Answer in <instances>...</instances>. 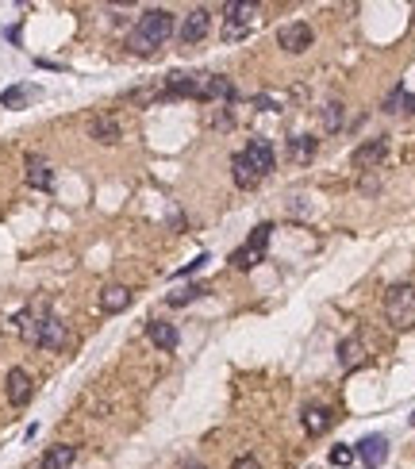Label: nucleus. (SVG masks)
Masks as SVG:
<instances>
[{
    "mask_svg": "<svg viewBox=\"0 0 415 469\" xmlns=\"http://www.w3.org/2000/svg\"><path fill=\"white\" fill-rule=\"evenodd\" d=\"M173 31H177L173 12H166V8H150V12H143V16H139V23L131 27L127 46L135 54H154L162 43L173 39Z\"/></svg>",
    "mask_w": 415,
    "mask_h": 469,
    "instance_id": "f257e3e1",
    "label": "nucleus"
},
{
    "mask_svg": "<svg viewBox=\"0 0 415 469\" xmlns=\"http://www.w3.org/2000/svg\"><path fill=\"white\" fill-rule=\"evenodd\" d=\"M384 320L396 331H411L415 327V285H392L384 293Z\"/></svg>",
    "mask_w": 415,
    "mask_h": 469,
    "instance_id": "f03ea898",
    "label": "nucleus"
},
{
    "mask_svg": "<svg viewBox=\"0 0 415 469\" xmlns=\"http://www.w3.org/2000/svg\"><path fill=\"white\" fill-rule=\"evenodd\" d=\"M269 234H273V223H258V227L247 234V242H242L239 250H231V269H239V274H250L258 262H266Z\"/></svg>",
    "mask_w": 415,
    "mask_h": 469,
    "instance_id": "7ed1b4c3",
    "label": "nucleus"
},
{
    "mask_svg": "<svg viewBox=\"0 0 415 469\" xmlns=\"http://www.w3.org/2000/svg\"><path fill=\"white\" fill-rule=\"evenodd\" d=\"M162 97L204 100V73H173V77H166V92H162Z\"/></svg>",
    "mask_w": 415,
    "mask_h": 469,
    "instance_id": "20e7f679",
    "label": "nucleus"
},
{
    "mask_svg": "<svg viewBox=\"0 0 415 469\" xmlns=\"http://www.w3.org/2000/svg\"><path fill=\"white\" fill-rule=\"evenodd\" d=\"M311 39H316V31H311V23H304V20H292L277 31V46L289 54H304L311 46Z\"/></svg>",
    "mask_w": 415,
    "mask_h": 469,
    "instance_id": "39448f33",
    "label": "nucleus"
},
{
    "mask_svg": "<svg viewBox=\"0 0 415 469\" xmlns=\"http://www.w3.org/2000/svg\"><path fill=\"white\" fill-rule=\"evenodd\" d=\"M4 392H8V404H16V408L31 404V397H35L31 373L20 370V365H12V370H8V377H4Z\"/></svg>",
    "mask_w": 415,
    "mask_h": 469,
    "instance_id": "423d86ee",
    "label": "nucleus"
},
{
    "mask_svg": "<svg viewBox=\"0 0 415 469\" xmlns=\"http://www.w3.org/2000/svg\"><path fill=\"white\" fill-rule=\"evenodd\" d=\"M254 16H258V4H227V23H223V43H235L250 31Z\"/></svg>",
    "mask_w": 415,
    "mask_h": 469,
    "instance_id": "0eeeda50",
    "label": "nucleus"
},
{
    "mask_svg": "<svg viewBox=\"0 0 415 469\" xmlns=\"http://www.w3.org/2000/svg\"><path fill=\"white\" fill-rule=\"evenodd\" d=\"M208 31H212V12L208 8H193V12L181 20V27H177V35H181V43H204Z\"/></svg>",
    "mask_w": 415,
    "mask_h": 469,
    "instance_id": "6e6552de",
    "label": "nucleus"
},
{
    "mask_svg": "<svg viewBox=\"0 0 415 469\" xmlns=\"http://www.w3.org/2000/svg\"><path fill=\"white\" fill-rule=\"evenodd\" d=\"M242 154H247V162L258 170V177H269L273 166H277V154H273V143H269V139H250V143L242 146Z\"/></svg>",
    "mask_w": 415,
    "mask_h": 469,
    "instance_id": "1a4fd4ad",
    "label": "nucleus"
},
{
    "mask_svg": "<svg viewBox=\"0 0 415 469\" xmlns=\"http://www.w3.org/2000/svg\"><path fill=\"white\" fill-rule=\"evenodd\" d=\"M70 343V331H65V323L58 316H39V343L43 350H62V346Z\"/></svg>",
    "mask_w": 415,
    "mask_h": 469,
    "instance_id": "9d476101",
    "label": "nucleus"
},
{
    "mask_svg": "<svg viewBox=\"0 0 415 469\" xmlns=\"http://www.w3.org/2000/svg\"><path fill=\"white\" fill-rule=\"evenodd\" d=\"M354 454L362 458L365 469H377V465H384V458H389V438L384 435H365L362 443L354 446Z\"/></svg>",
    "mask_w": 415,
    "mask_h": 469,
    "instance_id": "9b49d317",
    "label": "nucleus"
},
{
    "mask_svg": "<svg viewBox=\"0 0 415 469\" xmlns=\"http://www.w3.org/2000/svg\"><path fill=\"white\" fill-rule=\"evenodd\" d=\"M389 158V139H370L354 150V170H377Z\"/></svg>",
    "mask_w": 415,
    "mask_h": 469,
    "instance_id": "f8f14e48",
    "label": "nucleus"
},
{
    "mask_svg": "<svg viewBox=\"0 0 415 469\" xmlns=\"http://www.w3.org/2000/svg\"><path fill=\"white\" fill-rule=\"evenodd\" d=\"M119 135H124V127H119L116 116H92L89 119V139L92 143L112 146V143H119Z\"/></svg>",
    "mask_w": 415,
    "mask_h": 469,
    "instance_id": "ddd939ff",
    "label": "nucleus"
},
{
    "mask_svg": "<svg viewBox=\"0 0 415 469\" xmlns=\"http://www.w3.org/2000/svg\"><path fill=\"white\" fill-rule=\"evenodd\" d=\"M146 339L154 343L158 350L173 354V350H177V343H181V335H177V327H173V323H166V320H150V323H146Z\"/></svg>",
    "mask_w": 415,
    "mask_h": 469,
    "instance_id": "4468645a",
    "label": "nucleus"
},
{
    "mask_svg": "<svg viewBox=\"0 0 415 469\" xmlns=\"http://www.w3.org/2000/svg\"><path fill=\"white\" fill-rule=\"evenodd\" d=\"M27 185H31V189L50 193V185H54V170H50V162H46V158L27 154Z\"/></svg>",
    "mask_w": 415,
    "mask_h": 469,
    "instance_id": "2eb2a0df",
    "label": "nucleus"
},
{
    "mask_svg": "<svg viewBox=\"0 0 415 469\" xmlns=\"http://www.w3.org/2000/svg\"><path fill=\"white\" fill-rule=\"evenodd\" d=\"M204 100H227V104H235V100H239V89H235L231 77L212 73V77H204Z\"/></svg>",
    "mask_w": 415,
    "mask_h": 469,
    "instance_id": "dca6fc26",
    "label": "nucleus"
},
{
    "mask_svg": "<svg viewBox=\"0 0 415 469\" xmlns=\"http://www.w3.org/2000/svg\"><path fill=\"white\" fill-rule=\"evenodd\" d=\"M73 462H77V446H73V443H58V446H50L43 454L39 469H70Z\"/></svg>",
    "mask_w": 415,
    "mask_h": 469,
    "instance_id": "f3484780",
    "label": "nucleus"
},
{
    "mask_svg": "<svg viewBox=\"0 0 415 469\" xmlns=\"http://www.w3.org/2000/svg\"><path fill=\"white\" fill-rule=\"evenodd\" d=\"M100 308H104L108 316L127 312V308H131V289H127V285H108V289L100 293Z\"/></svg>",
    "mask_w": 415,
    "mask_h": 469,
    "instance_id": "a211bd4d",
    "label": "nucleus"
},
{
    "mask_svg": "<svg viewBox=\"0 0 415 469\" xmlns=\"http://www.w3.org/2000/svg\"><path fill=\"white\" fill-rule=\"evenodd\" d=\"M362 362H365V343L357 339V335H350V339H343V343H338V365H343L346 373L357 370Z\"/></svg>",
    "mask_w": 415,
    "mask_h": 469,
    "instance_id": "6ab92c4d",
    "label": "nucleus"
},
{
    "mask_svg": "<svg viewBox=\"0 0 415 469\" xmlns=\"http://www.w3.org/2000/svg\"><path fill=\"white\" fill-rule=\"evenodd\" d=\"M231 177H235V185H239V189H258V185H262L258 170L247 162V154H242V150L231 158Z\"/></svg>",
    "mask_w": 415,
    "mask_h": 469,
    "instance_id": "aec40b11",
    "label": "nucleus"
},
{
    "mask_svg": "<svg viewBox=\"0 0 415 469\" xmlns=\"http://www.w3.org/2000/svg\"><path fill=\"white\" fill-rule=\"evenodd\" d=\"M316 150H319V139H311V135H292L289 139V158L300 162V166H308L311 158H316Z\"/></svg>",
    "mask_w": 415,
    "mask_h": 469,
    "instance_id": "412c9836",
    "label": "nucleus"
},
{
    "mask_svg": "<svg viewBox=\"0 0 415 469\" xmlns=\"http://www.w3.org/2000/svg\"><path fill=\"white\" fill-rule=\"evenodd\" d=\"M300 424H304V435H323L327 427H331V408H308L304 416H300Z\"/></svg>",
    "mask_w": 415,
    "mask_h": 469,
    "instance_id": "4be33fe9",
    "label": "nucleus"
},
{
    "mask_svg": "<svg viewBox=\"0 0 415 469\" xmlns=\"http://www.w3.org/2000/svg\"><path fill=\"white\" fill-rule=\"evenodd\" d=\"M12 327H16V335H20L23 343H31V346L39 343V316H35V312H27V308H23V312L12 320Z\"/></svg>",
    "mask_w": 415,
    "mask_h": 469,
    "instance_id": "5701e85b",
    "label": "nucleus"
},
{
    "mask_svg": "<svg viewBox=\"0 0 415 469\" xmlns=\"http://www.w3.org/2000/svg\"><path fill=\"white\" fill-rule=\"evenodd\" d=\"M35 97H39V89H35V85H12V89L0 92V104H4V108H23L27 100H35Z\"/></svg>",
    "mask_w": 415,
    "mask_h": 469,
    "instance_id": "b1692460",
    "label": "nucleus"
},
{
    "mask_svg": "<svg viewBox=\"0 0 415 469\" xmlns=\"http://www.w3.org/2000/svg\"><path fill=\"white\" fill-rule=\"evenodd\" d=\"M200 296H204L200 285H188V289H181V293H169V304L181 308V304H193V300H200Z\"/></svg>",
    "mask_w": 415,
    "mask_h": 469,
    "instance_id": "393cba45",
    "label": "nucleus"
},
{
    "mask_svg": "<svg viewBox=\"0 0 415 469\" xmlns=\"http://www.w3.org/2000/svg\"><path fill=\"white\" fill-rule=\"evenodd\" d=\"M323 124H327V131L343 127V104H338V100H331V104L323 108Z\"/></svg>",
    "mask_w": 415,
    "mask_h": 469,
    "instance_id": "a878e982",
    "label": "nucleus"
},
{
    "mask_svg": "<svg viewBox=\"0 0 415 469\" xmlns=\"http://www.w3.org/2000/svg\"><path fill=\"white\" fill-rule=\"evenodd\" d=\"M204 266H208V250H204V254H196L193 262H188V266H181L173 277H188V274H196V269H204Z\"/></svg>",
    "mask_w": 415,
    "mask_h": 469,
    "instance_id": "bb28decb",
    "label": "nucleus"
},
{
    "mask_svg": "<svg viewBox=\"0 0 415 469\" xmlns=\"http://www.w3.org/2000/svg\"><path fill=\"white\" fill-rule=\"evenodd\" d=\"M400 104H404V85H396L392 92H389V97H384V112H400Z\"/></svg>",
    "mask_w": 415,
    "mask_h": 469,
    "instance_id": "cd10ccee",
    "label": "nucleus"
},
{
    "mask_svg": "<svg viewBox=\"0 0 415 469\" xmlns=\"http://www.w3.org/2000/svg\"><path fill=\"white\" fill-rule=\"evenodd\" d=\"M354 458V446H335L331 450V465H346Z\"/></svg>",
    "mask_w": 415,
    "mask_h": 469,
    "instance_id": "c85d7f7f",
    "label": "nucleus"
},
{
    "mask_svg": "<svg viewBox=\"0 0 415 469\" xmlns=\"http://www.w3.org/2000/svg\"><path fill=\"white\" fill-rule=\"evenodd\" d=\"M231 469H262V462H258L254 454H239V458L231 462Z\"/></svg>",
    "mask_w": 415,
    "mask_h": 469,
    "instance_id": "c756f323",
    "label": "nucleus"
},
{
    "mask_svg": "<svg viewBox=\"0 0 415 469\" xmlns=\"http://www.w3.org/2000/svg\"><path fill=\"white\" fill-rule=\"evenodd\" d=\"M254 104H258V108H266V112H281V108H277V100H273V97H254Z\"/></svg>",
    "mask_w": 415,
    "mask_h": 469,
    "instance_id": "7c9ffc66",
    "label": "nucleus"
},
{
    "mask_svg": "<svg viewBox=\"0 0 415 469\" xmlns=\"http://www.w3.org/2000/svg\"><path fill=\"white\" fill-rule=\"evenodd\" d=\"M404 108H408L411 116H415V97H404Z\"/></svg>",
    "mask_w": 415,
    "mask_h": 469,
    "instance_id": "2f4dec72",
    "label": "nucleus"
},
{
    "mask_svg": "<svg viewBox=\"0 0 415 469\" xmlns=\"http://www.w3.org/2000/svg\"><path fill=\"white\" fill-rule=\"evenodd\" d=\"M411 427H415V411H411Z\"/></svg>",
    "mask_w": 415,
    "mask_h": 469,
    "instance_id": "473e14b6",
    "label": "nucleus"
},
{
    "mask_svg": "<svg viewBox=\"0 0 415 469\" xmlns=\"http://www.w3.org/2000/svg\"><path fill=\"white\" fill-rule=\"evenodd\" d=\"M188 469H200V465H188Z\"/></svg>",
    "mask_w": 415,
    "mask_h": 469,
    "instance_id": "72a5a7b5",
    "label": "nucleus"
}]
</instances>
